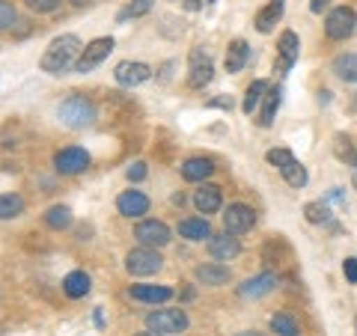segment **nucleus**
<instances>
[{
	"label": "nucleus",
	"mask_w": 357,
	"mask_h": 336,
	"mask_svg": "<svg viewBox=\"0 0 357 336\" xmlns=\"http://www.w3.org/2000/svg\"><path fill=\"white\" fill-rule=\"evenodd\" d=\"M354 30H357V15H354L351 6H337L328 13V18H325V36L328 39L342 42V39H349Z\"/></svg>",
	"instance_id": "nucleus-5"
},
{
	"label": "nucleus",
	"mask_w": 357,
	"mask_h": 336,
	"mask_svg": "<svg viewBox=\"0 0 357 336\" xmlns=\"http://www.w3.org/2000/svg\"><path fill=\"white\" fill-rule=\"evenodd\" d=\"M114 77H116V84H122V86H140V84H146L149 77H152V69H149L146 63H131V60H126V63L116 66Z\"/></svg>",
	"instance_id": "nucleus-12"
},
{
	"label": "nucleus",
	"mask_w": 357,
	"mask_h": 336,
	"mask_svg": "<svg viewBox=\"0 0 357 336\" xmlns=\"http://www.w3.org/2000/svg\"><path fill=\"white\" fill-rule=\"evenodd\" d=\"M114 39L110 36H102V39H93L89 45H84V51H81V57H77L75 63V72H81V75H89L96 69V66H102L107 57H110V51H114Z\"/></svg>",
	"instance_id": "nucleus-6"
},
{
	"label": "nucleus",
	"mask_w": 357,
	"mask_h": 336,
	"mask_svg": "<svg viewBox=\"0 0 357 336\" xmlns=\"http://www.w3.org/2000/svg\"><path fill=\"white\" fill-rule=\"evenodd\" d=\"M149 197L143 190H122L116 197V211L122 217H143L149 211Z\"/></svg>",
	"instance_id": "nucleus-11"
},
{
	"label": "nucleus",
	"mask_w": 357,
	"mask_h": 336,
	"mask_svg": "<svg viewBox=\"0 0 357 336\" xmlns=\"http://www.w3.org/2000/svg\"><path fill=\"white\" fill-rule=\"evenodd\" d=\"M277 289V274H256V277H250V280H244V283L238 286V295L241 298H250V300H256V298H265L268 292H274Z\"/></svg>",
	"instance_id": "nucleus-15"
},
{
	"label": "nucleus",
	"mask_w": 357,
	"mask_h": 336,
	"mask_svg": "<svg viewBox=\"0 0 357 336\" xmlns=\"http://www.w3.org/2000/svg\"><path fill=\"white\" fill-rule=\"evenodd\" d=\"M220 206H223V194H220L218 185H206V182H203V185L194 190V208H197L203 217L220 211Z\"/></svg>",
	"instance_id": "nucleus-13"
},
{
	"label": "nucleus",
	"mask_w": 357,
	"mask_h": 336,
	"mask_svg": "<svg viewBox=\"0 0 357 336\" xmlns=\"http://www.w3.org/2000/svg\"><path fill=\"white\" fill-rule=\"evenodd\" d=\"M146 173H149V167L143 164V161H134V164L128 167V178H131V182H143V178H146Z\"/></svg>",
	"instance_id": "nucleus-37"
},
{
	"label": "nucleus",
	"mask_w": 357,
	"mask_h": 336,
	"mask_svg": "<svg viewBox=\"0 0 357 336\" xmlns=\"http://www.w3.org/2000/svg\"><path fill=\"white\" fill-rule=\"evenodd\" d=\"M18 21V13H15V6L9 3V0H0V33H6V30H13V24Z\"/></svg>",
	"instance_id": "nucleus-33"
},
{
	"label": "nucleus",
	"mask_w": 357,
	"mask_h": 336,
	"mask_svg": "<svg viewBox=\"0 0 357 336\" xmlns=\"http://www.w3.org/2000/svg\"><path fill=\"white\" fill-rule=\"evenodd\" d=\"M280 176L286 178V185H289V188H295V190L307 185V170H304V164H301V161L286 164L283 170H280Z\"/></svg>",
	"instance_id": "nucleus-29"
},
{
	"label": "nucleus",
	"mask_w": 357,
	"mask_h": 336,
	"mask_svg": "<svg viewBox=\"0 0 357 336\" xmlns=\"http://www.w3.org/2000/svg\"><path fill=\"white\" fill-rule=\"evenodd\" d=\"M208 253L215 256L218 262H229V259H236V256L241 253V244H238L236 235H229V232L211 235L208 238Z\"/></svg>",
	"instance_id": "nucleus-14"
},
{
	"label": "nucleus",
	"mask_w": 357,
	"mask_h": 336,
	"mask_svg": "<svg viewBox=\"0 0 357 336\" xmlns=\"http://www.w3.org/2000/svg\"><path fill=\"white\" fill-rule=\"evenodd\" d=\"M271 330L277 336H298V321L289 312H277V316H271Z\"/></svg>",
	"instance_id": "nucleus-30"
},
{
	"label": "nucleus",
	"mask_w": 357,
	"mask_h": 336,
	"mask_svg": "<svg viewBox=\"0 0 357 336\" xmlns=\"http://www.w3.org/2000/svg\"><path fill=\"white\" fill-rule=\"evenodd\" d=\"M155 0H131V3L119 13V21H126V18H140V15H146L149 9H152Z\"/></svg>",
	"instance_id": "nucleus-32"
},
{
	"label": "nucleus",
	"mask_w": 357,
	"mask_h": 336,
	"mask_svg": "<svg viewBox=\"0 0 357 336\" xmlns=\"http://www.w3.org/2000/svg\"><path fill=\"white\" fill-rule=\"evenodd\" d=\"M236 336H262V333H256V330H241V333H236Z\"/></svg>",
	"instance_id": "nucleus-40"
},
{
	"label": "nucleus",
	"mask_w": 357,
	"mask_h": 336,
	"mask_svg": "<svg viewBox=\"0 0 357 336\" xmlns=\"http://www.w3.org/2000/svg\"><path fill=\"white\" fill-rule=\"evenodd\" d=\"M304 217H307L310 223H325V220L331 217V211H328L325 203H307V206H304Z\"/></svg>",
	"instance_id": "nucleus-35"
},
{
	"label": "nucleus",
	"mask_w": 357,
	"mask_h": 336,
	"mask_svg": "<svg viewBox=\"0 0 357 336\" xmlns=\"http://www.w3.org/2000/svg\"><path fill=\"white\" fill-rule=\"evenodd\" d=\"M211 173H215V161L211 158H188L182 164V178L185 182H199L203 185Z\"/></svg>",
	"instance_id": "nucleus-21"
},
{
	"label": "nucleus",
	"mask_w": 357,
	"mask_h": 336,
	"mask_svg": "<svg viewBox=\"0 0 357 336\" xmlns=\"http://www.w3.org/2000/svg\"><path fill=\"white\" fill-rule=\"evenodd\" d=\"M57 119L63 122L66 128H72V131H84L89 128L93 122L98 119V110L96 105L89 102L86 96H69V98H63L60 107H57Z\"/></svg>",
	"instance_id": "nucleus-2"
},
{
	"label": "nucleus",
	"mask_w": 357,
	"mask_h": 336,
	"mask_svg": "<svg viewBox=\"0 0 357 336\" xmlns=\"http://www.w3.org/2000/svg\"><path fill=\"white\" fill-rule=\"evenodd\" d=\"M24 215V197L21 194H0V220H15Z\"/></svg>",
	"instance_id": "nucleus-27"
},
{
	"label": "nucleus",
	"mask_w": 357,
	"mask_h": 336,
	"mask_svg": "<svg viewBox=\"0 0 357 336\" xmlns=\"http://www.w3.org/2000/svg\"><path fill=\"white\" fill-rule=\"evenodd\" d=\"M354 330H357V319H354Z\"/></svg>",
	"instance_id": "nucleus-43"
},
{
	"label": "nucleus",
	"mask_w": 357,
	"mask_h": 336,
	"mask_svg": "<svg viewBox=\"0 0 357 336\" xmlns=\"http://www.w3.org/2000/svg\"><path fill=\"white\" fill-rule=\"evenodd\" d=\"M250 60V45L244 42V39H236V42H229V48H227V57H223V66H227V72L229 75H238L244 69V63Z\"/></svg>",
	"instance_id": "nucleus-19"
},
{
	"label": "nucleus",
	"mask_w": 357,
	"mask_h": 336,
	"mask_svg": "<svg viewBox=\"0 0 357 336\" xmlns=\"http://www.w3.org/2000/svg\"><path fill=\"white\" fill-rule=\"evenodd\" d=\"M333 72L345 84H357V54H340L333 60Z\"/></svg>",
	"instance_id": "nucleus-26"
},
{
	"label": "nucleus",
	"mask_w": 357,
	"mask_h": 336,
	"mask_svg": "<svg viewBox=\"0 0 357 336\" xmlns=\"http://www.w3.org/2000/svg\"><path fill=\"white\" fill-rule=\"evenodd\" d=\"M146 328L161 336H176L188 330V312L185 310H155L146 316Z\"/></svg>",
	"instance_id": "nucleus-3"
},
{
	"label": "nucleus",
	"mask_w": 357,
	"mask_h": 336,
	"mask_svg": "<svg viewBox=\"0 0 357 336\" xmlns=\"http://www.w3.org/2000/svg\"><path fill=\"white\" fill-rule=\"evenodd\" d=\"M265 93H268V84L265 81H253L250 86H248V93H244V102H241V110L244 114H253L256 107H259V102L265 98Z\"/></svg>",
	"instance_id": "nucleus-28"
},
{
	"label": "nucleus",
	"mask_w": 357,
	"mask_h": 336,
	"mask_svg": "<svg viewBox=\"0 0 357 336\" xmlns=\"http://www.w3.org/2000/svg\"><path fill=\"white\" fill-rule=\"evenodd\" d=\"M328 6H331V0H312V3H310L312 13H321V9H328Z\"/></svg>",
	"instance_id": "nucleus-39"
},
{
	"label": "nucleus",
	"mask_w": 357,
	"mask_h": 336,
	"mask_svg": "<svg viewBox=\"0 0 357 336\" xmlns=\"http://www.w3.org/2000/svg\"><path fill=\"white\" fill-rule=\"evenodd\" d=\"M253 223H256V211L244 203H232V206H227V211H223V232H229V235L250 232Z\"/></svg>",
	"instance_id": "nucleus-9"
},
{
	"label": "nucleus",
	"mask_w": 357,
	"mask_h": 336,
	"mask_svg": "<svg viewBox=\"0 0 357 336\" xmlns=\"http://www.w3.org/2000/svg\"><path fill=\"white\" fill-rule=\"evenodd\" d=\"M333 155H337L340 161H345L349 167H357V152L351 146L349 137H342V134H337V143H333Z\"/></svg>",
	"instance_id": "nucleus-31"
},
{
	"label": "nucleus",
	"mask_w": 357,
	"mask_h": 336,
	"mask_svg": "<svg viewBox=\"0 0 357 336\" xmlns=\"http://www.w3.org/2000/svg\"><path fill=\"white\" fill-rule=\"evenodd\" d=\"M280 96H283V89L280 86H274V89H268L265 98H262V114H259V128H271V122L277 116V110H280Z\"/></svg>",
	"instance_id": "nucleus-24"
},
{
	"label": "nucleus",
	"mask_w": 357,
	"mask_h": 336,
	"mask_svg": "<svg viewBox=\"0 0 357 336\" xmlns=\"http://www.w3.org/2000/svg\"><path fill=\"white\" fill-rule=\"evenodd\" d=\"M342 271H345V277H349V283H357V259H345Z\"/></svg>",
	"instance_id": "nucleus-38"
},
{
	"label": "nucleus",
	"mask_w": 357,
	"mask_h": 336,
	"mask_svg": "<svg viewBox=\"0 0 357 336\" xmlns=\"http://www.w3.org/2000/svg\"><path fill=\"white\" fill-rule=\"evenodd\" d=\"M194 277H197L203 286H223V283L229 280V268L220 265V262H203V265H197Z\"/></svg>",
	"instance_id": "nucleus-20"
},
{
	"label": "nucleus",
	"mask_w": 357,
	"mask_h": 336,
	"mask_svg": "<svg viewBox=\"0 0 357 336\" xmlns=\"http://www.w3.org/2000/svg\"><path fill=\"white\" fill-rule=\"evenodd\" d=\"M81 51H84V42L77 39L75 33H63V36H57L48 48H45L42 60H39V69L48 72V75H66L69 69H75Z\"/></svg>",
	"instance_id": "nucleus-1"
},
{
	"label": "nucleus",
	"mask_w": 357,
	"mask_h": 336,
	"mask_svg": "<svg viewBox=\"0 0 357 336\" xmlns=\"http://www.w3.org/2000/svg\"><path fill=\"white\" fill-rule=\"evenodd\" d=\"M137 336H161V333H155V330H146V333H137Z\"/></svg>",
	"instance_id": "nucleus-42"
},
{
	"label": "nucleus",
	"mask_w": 357,
	"mask_h": 336,
	"mask_svg": "<svg viewBox=\"0 0 357 336\" xmlns=\"http://www.w3.org/2000/svg\"><path fill=\"white\" fill-rule=\"evenodd\" d=\"M131 298L140 300V304H164V300L173 298V289H170V286L140 283V286H131Z\"/></svg>",
	"instance_id": "nucleus-17"
},
{
	"label": "nucleus",
	"mask_w": 357,
	"mask_h": 336,
	"mask_svg": "<svg viewBox=\"0 0 357 336\" xmlns=\"http://www.w3.org/2000/svg\"><path fill=\"white\" fill-rule=\"evenodd\" d=\"M89 0H72V6H86Z\"/></svg>",
	"instance_id": "nucleus-41"
},
{
	"label": "nucleus",
	"mask_w": 357,
	"mask_h": 336,
	"mask_svg": "<svg viewBox=\"0 0 357 336\" xmlns=\"http://www.w3.org/2000/svg\"><path fill=\"white\" fill-rule=\"evenodd\" d=\"M89 289H93V280H89L86 271H69V274L63 277V292H66V298H72V300L86 298Z\"/></svg>",
	"instance_id": "nucleus-18"
},
{
	"label": "nucleus",
	"mask_w": 357,
	"mask_h": 336,
	"mask_svg": "<svg viewBox=\"0 0 357 336\" xmlns=\"http://www.w3.org/2000/svg\"><path fill=\"white\" fill-rule=\"evenodd\" d=\"M265 161L271 164V167H277V170H283L286 164L295 161V155L289 152V149H268V152H265Z\"/></svg>",
	"instance_id": "nucleus-34"
},
{
	"label": "nucleus",
	"mask_w": 357,
	"mask_h": 336,
	"mask_svg": "<svg viewBox=\"0 0 357 336\" xmlns=\"http://www.w3.org/2000/svg\"><path fill=\"white\" fill-rule=\"evenodd\" d=\"M89 167V152L81 146H66L54 155V170L60 176H77Z\"/></svg>",
	"instance_id": "nucleus-8"
},
{
	"label": "nucleus",
	"mask_w": 357,
	"mask_h": 336,
	"mask_svg": "<svg viewBox=\"0 0 357 336\" xmlns=\"http://www.w3.org/2000/svg\"><path fill=\"white\" fill-rule=\"evenodd\" d=\"M280 15H283V0H271V3H265L259 13H256L253 24H256V30H259V33H271L274 24L280 21Z\"/></svg>",
	"instance_id": "nucleus-22"
},
{
	"label": "nucleus",
	"mask_w": 357,
	"mask_h": 336,
	"mask_svg": "<svg viewBox=\"0 0 357 336\" xmlns=\"http://www.w3.org/2000/svg\"><path fill=\"white\" fill-rule=\"evenodd\" d=\"M211 77H215V66H211L208 54L194 48L191 60H188V86H191V89H203L206 84H211Z\"/></svg>",
	"instance_id": "nucleus-10"
},
{
	"label": "nucleus",
	"mask_w": 357,
	"mask_h": 336,
	"mask_svg": "<svg viewBox=\"0 0 357 336\" xmlns=\"http://www.w3.org/2000/svg\"><path fill=\"white\" fill-rule=\"evenodd\" d=\"M134 238H137L143 247H167V244L173 241V232H170V227H167L164 220H140L137 223V229H134Z\"/></svg>",
	"instance_id": "nucleus-7"
},
{
	"label": "nucleus",
	"mask_w": 357,
	"mask_h": 336,
	"mask_svg": "<svg viewBox=\"0 0 357 336\" xmlns=\"http://www.w3.org/2000/svg\"><path fill=\"white\" fill-rule=\"evenodd\" d=\"M277 51H280V69L289 72L292 66L298 63V54H301V39L295 30H283L280 39H277Z\"/></svg>",
	"instance_id": "nucleus-16"
},
{
	"label": "nucleus",
	"mask_w": 357,
	"mask_h": 336,
	"mask_svg": "<svg viewBox=\"0 0 357 336\" xmlns=\"http://www.w3.org/2000/svg\"><path fill=\"white\" fill-rule=\"evenodd\" d=\"M45 227L60 232V229H69L72 227V208L69 206H51L45 211Z\"/></svg>",
	"instance_id": "nucleus-25"
},
{
	"label": "nucleus",
	"mask_w": 357,
	"mask_h": 336,
	"mask_svg": "<svg viewBox=\"0 0 357 336\" xmlns=\"http://www.w3.org/2000/svg\"><path fill=\"white\" fill-rule=\"evenodd\" d=\"M126 268H128V274L134 277H152V274H158L161 268H164V259H161V253L155 250V247H134L128 256H126Z\"/></svg>",
	"instance_id": "nucleus-4"
},
{
	"label": "nucleus",
	"mask_w": 357,
	"mask_h": 336,
	"mask_svg": "<svg viewBox=\"0 0 357 336\" xmlns=\"http://www.w3.org/2000/svg\"><path fill=\"white\" fill-rule=\"evenodd\" d=\"M63 0H27V6L33 9L36 15H48V13H57Z\"/></svg>",
	"instance_id": "nucleus-36"
},
{
	"label": "nucleus",
	"mask_w": 357,
	"mask_h": 336,
	"mask_svg": "<svg viewBox=\"0 0 357 336\" xmlns=\"http://www.w3.org/2000/svg\"><path fill=\"white\" fill-rule=\"evenodd\" d=\"M178 235L188 241H203V238H211V227L206 217H185L178 220Z\"/></svg>",
	"instance_id": "nucleus-23"
}]
</instances>
